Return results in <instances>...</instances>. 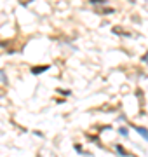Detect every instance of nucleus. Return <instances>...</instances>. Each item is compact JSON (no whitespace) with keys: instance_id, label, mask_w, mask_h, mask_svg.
Returning a JSON list of instances; mask_svg holds the SVG:
<instances>
[{"instance_id":"1","label":"nucleus","mask_w":148,"mask_h":157,"mask_svg":"<svg viewBox=\"0 0 148 157\" xmlns=\"http://www.w3.org/2000/svg\"><path fill=\"white\" fill-rule=\"evenodd\" d=\"M134 131H136L138 135H141V136H143V138L148 142V129H147V128H143V126H136V128H134Z\"/></svg>"},{"instance_id":"2","label":"nucleus","mask_w":148,"mask_h":157,"mask_svg":"<svg viewBox=\"0 0 148 157\" xmlns=\"http://www.w3.org/2000/svg\"><path fill=\"white\" fill-rule=\"evenodd\" d=\"M51 66L49 65H42V66H33L31 68V73H35V75H38V73H42V72H45V70H49Z\"/></svg>"},{"instance_id":"3","label":"nucleus","mask_w":148,"mask_h":157,"mask_svg":"<svg viewBox=\"0 0 148 157\" xmlns=\"http://www.w3.org/2000/svg\"><path fill=\"white\" fill-rule=\"evenodd\" d=\"M115 149H117V152H119V154H120L122 157H127V156H129V152H127V150H126L124 147H122V145H117Z\"/></svg>"},{"instance_id":"4","label":"nucleus","mask_w":148,"mask_h":157,"mask_svg":"<svg viewBox=\"0 0 148 157\" xmlns=\"http://www.w3.org/2000/svg\"><path fill=\"white\" fill-rule=\"evenodd\" d=\"M75 150H77V152H79V154H84V156H89V154H87V152H85V150H84V149H82V145H79V143H77V145H75Z\"/></svg>"},{"instance_id":"5","label":"nucleus","mask_w":148,"mask_h":157,"mask_svg":"<svg viewBox=\"0 0 148 157\" xmlns=\"http://www.w3.org/2000/svg\"><path fill=\"white\" fill-rule=\"evenodd\" d=\"M0 84H7V75H5V72H2V70H0Z\"/></svg>"},{"instance_id":"6","label":"nucleus","mask_w":148,"mask_h":157,"mask_svg":"<svg viewBox=\"0 0 148 157\" xmlns=\"http://www.w3.org/2000/svg\"><path fill=\"white\" fill-rule=\"evenodd\" d=\"M92 5H103V3H106V0H89Z\"/></svg>"},{"instance_id":"7","label":"nucleus","mask_w":148,"mask_h":157,"mask_svg":"<svg viewBox=\"0 0 148 157\" xmlns=\"http://www.w3.org/2000/svg\"><path fill=\"white\" fill-rule=\"evenodd\" d=\"M119 133H120V135H124V136H127V133H129V131H127V128H120V129H119Z\"/></svg>"},{"instance_id":"8","label":"nucleus","mask_w":148,"mask_h":157,"mask_svg":"<svg viewBox=\"0 0 148 157\" xmlns=\"http://www.w3.org/2000/svg\"><path fill=\"white\" fill-rule=\"evenodd\" d=\"M141 61H143V63H148V52H147V54H143V56H141Z\"/></svg>"}]
</instances>
